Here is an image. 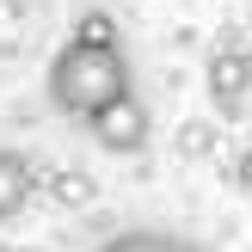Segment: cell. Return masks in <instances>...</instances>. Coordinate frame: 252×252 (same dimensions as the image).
Returning <instances> with one entry per match:
<instances>
[{"mask_svg": "<svg viewBox=\"0 0 252 252\" xmlns=\"http://www.w3.org/2000/svg\"><path fill=\"white\" fill-rule=\"evenodd\" d=\"M123 93H135L123 43L68 37V43L56 49V62H49V105H56L62 117H80L86 123L98 105H111V98H123Z\"/></svg>", "mask_w": 252, "mask_h": 252, "instance_id": "obj_1", "label": "cell"}, {"mask_svg": "<svg viewBox=\"0 0 252 252\" xmlns=\"http://www.w3.org/2000/svg\"><path fill=\"white\" fill-rule=\"evenodd\" d=\"M86 129H93V142L105 148V154H142L148 135H154V123H148V105L135 93L111 98V105H98L93 117H86Z\"/></svg>", "mask_w": 252, "mask_h": 252, "instance_id": "obj_2", "label": "cell"}, {"mask_svg": "<svg viewBox=\"0 0 252 252\" xmlns=\"http://www.w3.org/2000/svg\"><path fill=\"white\" fill-rule=\"evenodd\" d=\"M246 93H252V56H240V49H216V56H209V98H216L221 111H234Z\"/></svg>", "mask_w": 252, "mask_h": 252, "instance_id": "obj_3", "label": "cell"}, {"mask_svg": "<svg viewBox=\"0 0 252 252\" xmlns=\"http://www.w3.org/2000/svg\"><path fill=\"white\" fill-rule=\"evenodd\" d=\"M37 179H31V160L12 154V148H0V221H12L25 203H31Z\"/></svg>", "mask_w": 252, "mask_h": 252, "instance_id": "obj_4", "label": "cell"}, {"mask_svg": "<svg viewBox=\"0 0 252 252\" xmlns=\"http://www.w3.org/2000/svg\"><path fill=\"white\" fill-rule=\"evenodd\" d=\"M98 252H185V240L179 234H160V228H129L117 240H105Z\"/></svg>", "mask_w": 252, "mask_h": 252, "instance_id": "obj_5", "label": "cell"}, {"mask_svg": "<svg viewBox=\"0 0 252 252\" xmlns=\"http://www.w3.org/2000/svg\"><path fill=\"white\" fill-rule=\"evenodd\" d=\"M74 37H86V43H117V19H111V12H86L80 25H74Z\"/></svg>", "mask_w": 252, "mask_h": 252, "instance_id": "obj_6", "label": "cell"}, {"mask_svg": "<svg viewBox=\"0 0 252 252\" xmlns=\"http://www.w3.org/2000/svg\"><path fill=\"white\" fill-rule=\"evenodd\" d=\"M179 148L191 160H203L209 148H216V123H185V129H179Z\"/></svg>", "mask_w": 252, "mask_h": 252, "instance_id": "obj_7", "label": "cell"}, {"mask_svg": "<svg viewBox=\"0 0 252 252\" xmlns=\"http://www.w3.org/2000/svg\"><path fill=\"white\" fill-rule=\"evenodd\" d=\"M56 197H62V203H86V197H93V185H86L80 172H62V179H56Z\"/></svg>", "mask_w": 252, "mask_h": 252, "instance_id": "obj_8", "label": "cell"}, {"mask_svg": "<svg viewBox=\"0 0 252 252\" xmlns=\"http://www.w3.org/2000/svg\"><path fill=\"white\" fill-rule=\"evenodd\" d=\"M234 179H240V191H252V148H246L240 160H234Z\"/></svg>", "mask_w": 252, "mask_h": 252, "instance_id": "obj_9", "label": "cell"}, {"mask_svg": "<svg viewBox=\"0 0 252 252\" xmlns=\"http://www.w3.org/2000/svg\"><path fill=\"white\" fill-rule=\"evenodd\" d=\"M185 252H209V246H191V240H185Z\"/></svg>", "mask_w": 252, "mask_h": 252, "instance_id": "obj_10", "label": "cell"}]
</instances>
